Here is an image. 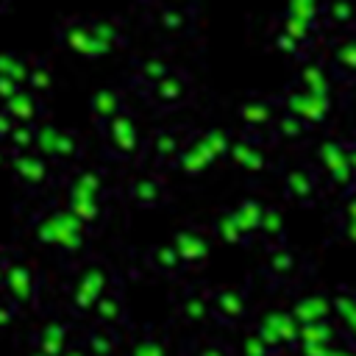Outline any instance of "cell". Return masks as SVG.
Here are the masks:
<instances>
[{
    "instance_id": "57",
    "label": "cell",
    "mask_w": 356,
    "mask_h": 356,
    "mask_svg": "<svg viewBox=\"0 0 356 356\" xmlns=\"http://www.w3.org/2000/svg\"><path fill=\"white\" fill-rule=\"evenodd\" d=\"M11 128H14V120L3 111V106H0V142H6V136L11 134Z\"/></svg>"
},
{
    "instance_id": "18",
    "label": "cell",
    "mask_w": 356,
    "mask_h": 356,
    "mask_svg": "<svg viewBox=\"0 0 356 356\" xmlns=\"http://www.w3.org/2000/svg\"><path fill=\"white\" fill-rule=\"evenodd\" d=\"M348 164H356V145L348 136H325L323 142L314 145L312 167L320 178H325Z\"/></svg>"
},
{
    "instance_id": "59",
    "label": "cell",
    "mask_w": 356,
    "mask_h": 356,
    "mask_svg": "<svg viewBox=\"0 0 356 356\" xmlns=\"http://www.w3.org/2000/svg\"><path fill=\"white\" fill-rule=\"evenodd\" d=\"M58 356H89V350H86L83 345H67Z\"/></svg>"
},
{
    "instance_id": "49",
    "label": "cell",
    "mask_w": 356,
    "mask_h": 356,
    "mask_svg": "<svg viewBox=\"0 0 356 356\" xmlns=\"http://www.w3.org/2000/svg\"><path fill=\"white\" fill-rule=\"evenodd\" d=\"M33 134H36V122H14L11 134L6 136L8 150H31L33 147Z\"/></svg>"
},
{
    "instance_id": "25",
    "label": "cell",
    "mask_w": 356,
    "mask_h": 356,
    "mask_svg": "<svg viewBox=\"0 0 356 356\" xmlns=\"http://www.w3.org/2000/svg\"><path fill=\"white\" fill-rule=\"evenodd\" d=\"M211 164H214V156L203 147V142L197 139V134L189 131V139L184 142V147H181V153L175 156V161H172L170 170H178V172L186 175V178H197V175H203Z\"/></svg>"
},
{
    "instance_id": "12",
    "label": "cell",
    "mask_w": 356,
    "mask_h": 356,
    "mask_svg": "<svg viewBox=\"0 0 356 356\" xmlns=\"http://www.w3.org/2000/svg\"><path fill=\"white\" fill-rule=\"evenodd\" d=\"M186 139H189V128H184V125L159 128V131H153V134L145 139L142 156H150L153 170H170Z\"/></svg>"
},
{
    "instance_id": "35",
    "label": "cell",
    "mask_w": 356,
    "mask_h": 356,
    "mask_svg": "<svg viewBox=\"0 0 356 356\" xmlns=\"http://www.w3.org/2000/svg\"><path fill=\"white\" fill-rule=\"evenodd\" d=\"M145 267L150 273H156V275H164V278H175L184 270V264H181V259H178V253H175V248L170 242L153 245L145 253Z\"/></svg>"
},
{
    "instance_id": "54",
    "label": "cell",
    "mask_w": 356,
    "mask_h": 356,
    "mask_svg": "<svg viewBox=\"0 0 356 356\" xmlns=\"http://www.w3.org/2000/svg\"><path fill=\"white\" fill-rule=\"evenodd\" d=\"M17 314H19V309H17L8 298L0 295V328H8V325L17 320Z\"/></svg>"
},
{
    "instance_id": "23",
    "label": "cell",
    "mask_w": 356,
    "mask_h": 356,
    "mask_svg": "<svg viewBox=\"0 0 356 356\" xmlns=\"http://www.w3.org/2000/svg\"><path fill=\"white\" fill-rule=\"evenodd\" d=\"M89 25H92L97 42L108 50V56L120 53V50H128V44H131V25L122 17H114V14L89 17Z\"/></svg>"
},
{
    "instance_id": "58",
    "label": "cell",
    "mask_w": 356,
    "mask_h": 356,
    "mask_svg": "<svg viewBox=\"0 0 356 356\" xmlns=\"http://www.w3.org/2000/svg\"><path fill=\"white\" fill-rule=\"evenodd\" d=\"M11 261H14V250H8V248L0 245V284H3V275H6V270H8Z\"/></svg>"
},
{
    "instance_id": "56",
    "label": "cell",
    "mask_w": 356,
    "mask_h": 356,
    "mask_svg": "<svg viewBox=\"0 0 356 356\" xmlns=\"http://www.w3.org/2000/svg\"><path fill=\"white\" fill-rule=\"evenodd\" d=\"M328 356H353V345H350L348 339H345V342H339V339H337V342L331 345Z\"/></svg>"
},
{
    "instance_id": "52",
    "label": "cell",
    "mask_w": 356,
    "mask_h": 356,
    "mask_svg": "<svg viewBox=\"0 0 356 356\" xmlns=\"http://www.w3.org/2000/svg\"><path fill=\"white\" fill-rule=\"evenodd\" d=\"M239 356H273V353L264 348V342L253 331H248L242 337V342H239Z\"/></svg>"
},
{
    "instance_id": "63",
    "label": "cell",
    "mask_w": 356,
    "mask_h": 356,
    "mask_svg": "<svg viewBox=\"0 0 356 356\" xmlns=\"http://www.w3.org/2000/svg\"><path fill=\"white\" fill-rule=\"evenodd\" d=\"M184 3H189V6H197V3H200V0H184Z\"/></svg>"
},
{
    "instance_id": "60",
    "label": "cell",
    "mask_w": 356,
    "mask_h": 356,
    "mask_svg": "<svg viewBox=\"0 0 356 356\" xmlns=\"http://www.w3.org/2000/svg\"><path fill=\"white\" fill-rule=\"evenodd\" d=\"M136 3H139V8H145V11H147V8H153V6H156V3H161V0H136Z\"/></svg>"
},
{
    "instance_id": "39",
    "label": "cell",
    "mask_w": 356,
    "mask_h": 356,
    "mask_svg": "<svg viewBox=\"0 0 356 356\" xmlns=\"http://www.w3.org/2000/svg\"><path fill=\"white\" fill-rule=\"evenodd\" d=\"M261 320L278 334L284 350H292V348L298 345V323H295V317H292L286 309H267V312L261 314Z\"/></svg>"
},
{
    "instance_id": "22",
    "label": "cell",
    "mask_w": 356,
    "mask_h": 356,
    "mask_svg": "<svg viewBox=\"0 0 356 356\" xmlns=\"http://www.w3.org/2000/svg\"><path fill=\"white\" fill-rule=\"evenodd\" d=\"M61 184H70V186H78L95 197H103V200H111V181H108V172L95 167V164H75L70 170H64V178Z\"/></svg>"
},
{
    "instance_id": "20",
    "label": "cell",
    "mask_w": 356,
    "mask_h": 356,
    "mask_svg": "<svg viewBox=\"0 0 356 356\" xmlns=\"http://www.w3.org/2000/svg\"><path fill=\"white\" fill-rule=\"evenodd\" d=\"M122 195L136 209H161L170 200L167 186L156 175H131V178H125Z\"/></svg>"
},
{
    "instance_id": "43",
    "label": "cell",
    "mask_w": 356,
    "mask_h": 356,
    "mask_svg": "<svg viewBox=\"0 0 356 356\" xmlns=\"http://www.w3.org/2000/svg\"><path fill=\"white\" fill-rule=\"evenodd\" d=\"M211 234H214V239H220L222 245H250L248 236L239 231V225H236V220L231 217L228 209L220 211V214L214 217V222H211Z\"/></svg>"
},
{
    "instance_id": "38",
    "label": "cell",
    "mask_w": 356,
    "mask_h": 356,
    "mask_svg": "<svg viewBox=\"0 0 356 356\" xmlns=\"http://www.w3.org/2000/svg\"><path fill=\"white\" fill-rule=\"evenodd\" d=\"M259 239H264V248L270 245H284L286 242V225H284V211L273 203H267L261 209V220H259Z\"/></svg>"
},
{
    "instance_id": "46",
    "label": "cell",
    "mask_w": 356,
    "mask_h": 356,
    "mask_svg": "<svg viewBox=\"0 0 356 356\" xmlns=\"http://www.w3.org/2000/svg\"><path fill=\"white\" fill-rule=\"evenodd\" d=\"M58 125L56 122H50V120H39L36 122V134H33V153L36 156H42V159H47L50 161V156H53V147H56V139H58Z\"/></svg>"
},
{
    "instance_id": "64",
    "label": "cell",
    "mask_w": 356,
    "mask_h": 356,
    "mask_svg": "<svg viewBox=\"0 0 356 356\" xmlns=\"http://www.w3.org/2000/svg\"><path fill=\"white\" fill-rule=\"evenodd\" d=\"M28 356H42V353H36V350H31V353H28Z\"/></svg>"
},
{
    "instance_id": "26",
    "label": "cell",
    "mask_w": 356,
    "mask_h": 356,
    "mask_svg": "<svg viewBox=\"0 0 356 356\" xmlns=\"http://www.w3.org/2000/svg\"><path fill=\"white\" fill-rule=\"evenodd\" d=\"M3 111L14 120V122H39L44 120V97H39L36 92L19 86L6 103H3Z\"/></svg>"
},
{
    "instance_id": "40",
    "label": "cell",
    "mask_w": 356,
    "mask_h": 356,
    "mask_svg": "<svg viewBox=\"0 0 356 356\" xmlns=\"http://www.w3.org/2000/svg\"><path fill=\"white\" fill-rule=\"evenodd\" d=\"M267 47L270 50H275V53H281V56H286L289 61H295V64H300V61H306V58H312V53L306 50V47H300L292 36H286L281 28H275L273 22L267 25Z\"/></svg>"
},
{
    "instance_id": "28",
    "label": "cell",
    "mask_w": 356,
    "mask_h": 356,
    "mask_svg": "<svg viewBox=\"0 0 356 356\" xmlns=\"http://www.w3.org/2000/svg\"><path fill=\"white\" fill-rule=\"evenodd\" d=\"M175 314L181 323L186 325H206L211 320V309H209V295L197 286H186L178 300H175Z\"/></svg>"
},
{
    "instance_id": "45",
    "label": "cell",
    "mask_w": 356,
    "mask_h": 356,
    "mask_svg": "<svg viewBox=\"0 0 356 356\" xmlns=\"http://www.w3.org/2000/svg\"><path fill=\"white\" fill-rule=\"evenodd\" d=\"M125 356H170V350H167L161 337H156L153 331H142L131 339Z\"/></svg>"
},
{
    "instance_id": "3",
    "label": "cell",
    "mask_w": 356,
    "mask_h": 356,
    "mask_svg": "<svg viewBox=\"0 0 356 356\" xmlns=\"http://www.w3.org/2000/svg\"><path fill=\"white\" fill-rule=\"evenodd\" d=\"M53 36H56V44L83 61H100L108 56V50L97 42L92 25H89V17H61L56 19L53 25Z\"/></svg>"
},
{
    "instance_id": "37",
    "label": "cell",
    "mask_w": 356,
    "mask_h": 356,
    "mask_svg": "<svg viewBox=\"0 0 356 356\" xmlns=\"http://www.w3.org/2000/svg\"><path fill=\"white\" fill-rule=\"evenodd\" d=\"M261 209H264V203H261V200H256V197H239V203L228 209V211H231V217L236 220L239 231L248 236V242H253V239L259 236Z\"/></svg>"
},
{
    "instance_id": "34",
    "label": "cell",
    "mask_w": 356,
    "mask_h": 356,
    "mask_svg": "<svg viewBox=\"0 0 356 356\" xmlns=\"http://www.w3.org/2000/svg\"><path fill=\"white\" fill-rule=\"evenodd\" d=\"M312 136V128L303 125L298 117H292L289 111H278L273 125H270V139L273 142H286V145H298V142H306Z\"/></svg>"
},
{
    "instance_id": "47",
    "label": "cell",
    "mask_w": 356,
    "mask_h": 356,
    "mask_svg": "<svg viewBox=\"0 0 356 356\" xmlns=\"http://www.w3.org/2000/svg\"><path fill=\"white\" fill-rule=\"evenodd\" d=\"M337 325L331 320H317V323H303L298 325V342H337Z\"/></svg>"
},
{
    "instance_id": "33",
    "label": "cell",
    "mask_w": 356,
    "mask_h": 356,
    "mask_svg": "<svg viewBox=\"0 0 356 356\" xmlns=\"http://www.w3.org/2000/svg\"><path fill=\"white\" fill-rule=\"evenodd\" d=\"M353 22H356V0H325V6H323V31L325 33L353 31Z\"/></svg>"
},
{
    "instance_id": "6",
    "label": "cell",
    "mask_w": 356,
    "mask_h": 356,
    "mask_svg": "<svg viewBox=\"0 0 356 356\" xmlns=\"http://www.w3.org/2000/svg\"><path fill=\"white\" fill-rule=\"evenodd\" d=\"M147 19L164 39H189L197 28V6L181 0H161L147 8Z\"/></svg>"
},
{
    "instance_id": "30",
    "label": "cell",
    "mask_w": 356,
    "mask_h": 356,
    "mask_svg": "<svg viewBox=\"0 0 356 356\" xmlns=\"http://www.w3.org/2000/svg\"><path fill=\"white\" fill-rule=\"evenodd\" d=\"M83 153H86V142H83V136H81L78 131H72V128H61L50 161L58 164L61 170H70V167H75V164L83 161Z\"/></svg>"
},
{
    "instance_id": "48",
    "label": "cell",
    "mask_w": 356,
    "mask_h": 356,
    "mask_svg": "<svg viewBox=\"0 0 356 356\" xmlns=\"http://www.w3.org/2000/svg\"><path fill=\"white\" fill-rule=\"evenodd\" d=\"M323 6L325 0H284V11L292 17H300L312 25L323 28Z\"/></svg>"
},
{
    "instance_id": "42",
    "label": "cell",
    "mask_w": 356,
    "mask_h": 356,
    "mask_svg": "<svg viewBox=\"0 0 356 356\" xmlns=\"http://www.w3.org/2000/svg\"><path fill=\"white\" fill-rule=\"evenodd\" d=\"M28 64H31V53L0 50V75H3V78H11V81L19 83V86H25Z\"/></svg>"
},
{
    "instance_id": "19",
    "label": "cell",
    "mask_w": 356,
    "mask_h": 356,
    "mask_svg": "<svg viewBox=\"0 0 356 356\" xmlns=\"http://www.w3.org/2000/svg\"><path fill=\"white\" fill-rule=\"evenodd\" d=\"M172 248H175V253H178V259H181V264L184 267H200V264H206V259H209V253H211V239H209V234L203 231V228H197V225H184V228H178L175 234H172V242H170Z\"/></svg>"
},
{
    "instance_id": "51",
    "label": "cell",
    "mask_w": 356,
    "mask_h": 356,
    "mask_svg": "<svg viewBox=\"0 0 356 356\" xmlns=\"http://www.w3.org/2000/svg\"><path fill=\"white\" fill-rule=\"evenodd\" d=\"M250 331H253V334H256V337L264 342V348H267L273 356H281V353H286V350H284V345H281V339H278V334H275V331H273V328H270V325H267L261 317L253 323V328H250Z\"/></svg>"
},
{
    "instance_id": "32",
    "label": "cell",
    "mask_w": 356,
    "mask_h": 356,
    "mask_svg": "<svg viewBox=\"0 0 356 356\" xmlns=\"http://www.w3.org/2000/svg\"><path fill=\"white\" fill-rule=\"evenodd\" d=\"M128 106H125V92H120V89H111V86H106V89H97L92 97H89V114H92V122L100 128L103 122H108L114 114H120V111H125Z\"/></svg>"
},
{
    "instance_id": "24",
    "label": "cell",
    "mask_w": 356,
    "mask_h": 356,
    "mask_svg": "<svg viewBox=\"0 0 356 356\" xmlns=\"http://www.w3.org/2000/svg\"><path fill=\"white\" fill-rule=\"evenodd\" d=\"M298 67H300V70H298L292 86H298V89H303V92H312V95H328V97H334L337 81H334V75H331V70L325 67L323 58L312 56V58L300 61Z\"/></svg>"
},
{
    "instance_id": "27",
    "label": "cell",
    "mask_w": 356,
    "mask_h": 356,
    "mask_svg": "<svg viewBox=\"0 0 356 356\" xmlns=\"http://www.w3.org/2000/svg\"><path fill=\"white\" fill-rule=\"evenodd\" d=\"M286 312L295 317L298 325L303 323H317V320H331V298L323 292H303L292 298Z\"/></svg>"
},
{
    "instance_id": "21",
    "label": "cell",
    "mask_w": 356,
    "mask_h": 356,
    "mask_svg": "<svg viewBox=\"0 0 356 356\" xmlns=\"http://www.w3.org/2000/svg\"><path fill=\"white\" fill-rule=\"evenodd\" d=\"M175 64L164 56V53H142L134 58L131 64V72H128V81L136 86L139 95H145L156 81H161Z\"/></svg>"
},
{
    "instance_id": "2",
    "label": "cell",
    "mask_w": 356,
    "mask_h": 356,
    "mask_svg": "<svg viewBox=\"0 0 356 356\" xmlns=\"http://www.w3.org/2000/svg\"><path fill=\"white\" fill-rule=\"evenodd\" d=\"M114 267L103 259H86L81 264V270L75 273L72 284H70V292H67V306L72 314H89L95 300L114 286Z\"/></svg>"
},
{
    "instance_id": "1",
    "label": "cell",
    "mask_w": 356,
    "mask_h": 356,
    "mask_svg": "<svg viewBox=\"0 0 356 356\" xmlns=\"http://www.w3.org/2000/svg\"><path fill=\"white\" fill-rule=\"evenodd\" d=\"M28 234L36 245L61 253L64 259H81L89 250V239L95 236L75 214H70L64 209L61 200L56 203H42L39 209H33L25 220Z\"/></svg>"
},
{
    "instance_id": "44",
    "label": "cell",
    "mask_w": 356,
    "mask_h": 356,
    "mask_svg": "<svg viewBox=\"0 0 356 356\" xmlns=\"http://www.w3.org/2000/svg\"><path fill=\"white\" fill-rule=\"evenodd\" d=\"M197 134V139L203 142V147L214 156V161H222L225 159V153H228V145H231V134L225 131V128H220V125H211V128H203V131H195Z\"/></svg>"
},
{
    "instance_id": "41",
    "label": "cell",
    "mask_w": 356,
    "mask_h": 356,
    "mask_svg": "<svg viewBox=\"0 0 356 356\" xmlns=\"http://www.w3.org/2000/svg\"><path fill=\"white\" fill-rule=\"evenodd\" d=\"M25 89L36 92L39 97H44L53 89V67L44 56H31L28 75H25Z\"/></svg>"
},
{
    "instance_id": "8",
    "label": "cell",
    "mask_w": 356,
    "mask_h": 356,
    "mask_svg": "<svg viewBox=\"0 0 356 356\" xmlns=\"http://www.w3.org/2000/svg\"><path fill=\"white\" fill-rule=\"evenodd\" d=\"M195 95V81L186 70L181 67H172L161 81H156L147 92H145V100L159 108V111H175L181 106H186Z\"/></svg>"
},
{
    "instance_id": "10",
    "label": "cell",
    "mask_w": 356,
    "mask_h": 356,
    "mask_svg": "<svg viewBox=\"0 0 356 356\" xmlns=\"http://www.w3.org/2000/svg\"><path fill=\"white\" fill-rule=\"evenodd\" d=\"M281 111L275 97H264V95H250L236 106V117L245 128V136L259 139L264 145H270V125L275 120V114Z\"/></svg>"
},
{
    "instance_id": "50",
    "label": "cell",
    "mask_w": 356,
    "mask_h": 356,
    "mask_svg": "<svg viewBox=\"0 0 356 356\" xmlns=\"http://www.w3.org/2000/svg\"><path fill=\"white\" fill-rule=\"evenodd\" d=\"M36 334H42V337H50V339H56V342L70 345L72 323H70V320H64V317H47V320L39 325V331H36Z\"/></svg>"
},
{
    "instance_id": "36",
    "label": "cell",
    "mask_w": 356,
    "mask_h": 356,
    "mask_svg": "<svg viewBox=\"0 0 356 356\" xmlns=\"http://www.w3.org/2000/svg\"><path fill=\"white\" fill-rule=\"evenodd\" d=\"M83 348L89 350V356H117L120 353V331L95 323L83 337Z\"/></svg>"
},
{
    "instance_id": "5",
    "label": "cell",
    "mask_w": 356,
    "mask_h": 356,
    "mask_svg": "<svg viewBox=\"0 0 356 356\" xmlns=\"http://www.w3.org/2000/svg\"><path fill=\"white\" fill-rule=\"evenodd\" d=\"M100 134L106 139V150L117 159V161H136L145 150V139L136 128L134 114L125 108L120 114H114L108 122L100 125Z\"/></svg>"
},
{
    "instance_id": "61",
    "label": "cell",
    "mask_w": 356,
    "mask_h": 356,
    "mask_svg": "<svg viewBox=\"0 0 356 356\" xmlns=\"http://www.w3.org/2000/svg\"><path fill=\"white\" fill-rule=\"evenodd\" d=\"M8 161V147H3V142H0V167Z\"/></svg>"
},
{
    "instance_id": "17",
    "label": "cell",
    "mask_w": 356,
    "mask_h": 356,
    "mask_svg": "<svg viewBox=\"0 0 356 356\" xmlns=\"http://www.w3.org/2000/svg\"><path fill=\"white\" fill-rule=\"evenodd\" d=\"M306 270V261L300 256V250H295L289 242L284 245H270L267 248V256H264V275L278 284V286H286V284H295Z\"/></svg>"
},
{
    "instance_id": "16",
    "label": "cell",
    "mask_w": 356,
    "mask_h": 356,
    "mask_svg": "<svg viewBox=\"0 0 356 356\" xmlns=\"http://www.w3.org/2000/svg\"><path fill=\"white\" fill-rule=\"evenodd\" d=\"M281 189H284V197L298 206H314L323 197V184L312 164H295L284 170Z\"/></svg>"
},
{
    "instance_id": "9",
    "label": "cell",
    "mask_w": 356,
    "mask_h": 356,
    "mask_svg": "<svg viewBox=\"0 0 356 356\" xmlns=\"http://www.w3.org/2000/svg\"><path fill=\"white\" fill-rule=\"evenodd\" d=\"M39 273L31 261H22L14 256V261L8 264L6 275H3V284H0V295L8 298L17 309H25V306H33L36 298H39Z\"/></svg>"
},
{
    "instance_id": "11",
    "label": "cell",
    "mask_w": 356,
    "mask_h": 356,
    "mask_svg": "<svg viewBox=\"0 0 356 356\" xmlns=\"http://www.w3.org/2000/svg\"><path fill=\"white\" fill-rule=\"evenodd\" d=\"M61 189H64V197H61L64 209L70 214H75L92 234H97L108 222V211H111L108 200L95 197V195H89V192H83L78 186H70V184H61Z\"/></svg>"
},
{
    "instance_id": "15",
    "label": "cell",
    "mask_w": 356,
    "mask_h": 356,
    "mask_svg": "<svg viewBox=\"0 0 356 356\" xmlns=\"http://www.w3.org/2000/svg\"><path fill=\"white\" fill-rule=\"evenodd\" d=\"M8 167L17 178V184L28 192H42L50 186V161L36 156L33 150H8Z\"/></svg>"
},
{
    "instance_id": "7",
    "label": "cell",
    "mask_w": 356,
    "mask_h": 356,
    "mask_svg": "<svg viewBox=\"0 0 356 356\" xmlns=\"http://www.w3.org/2000/svg\"><path fill=\"white\" fill-rule=\"evenodd\" d=\"M320 50H323V61L331 70L334 81L342 86H350L356 78V36H353V31L325 33V42Z\"/></svg>"
},
{
    "instance_id": "14",
    "label": "cell",
    "mask_w": 356,
    "mask_h": 356,
    "mask_svg": "<svg viewBox=\"0 0 356 356\" xmlns=\"http://www.w3.org/2000/svg\"><path fill=\"white\" fill-rule=\"evenodd\" d=\"M225 161H231L236 170L259 178V175H267L273 172V161L267 156V145L259 142V139H250V136H234L231 145H228V153H225Z\"/></svg>"
},
{
    "instance_id": "13",
    "label": "cell",
    "mask_w": 356,
    "mask_h": 356,
    "mask_svg": "<svg viewBox=\"0 0 356 356\" xmlns=\"http://www.w3.org/2000/svg\"><path fill=\"white\" fill-rule=\"evenodd\" d=\"M209 295V309H211V320H217L220 325L236 328L248 320V295L239 286H211L206 289Z\"/></svg>"
},
{
    "instance_id": "31",
    "label": "cell",
    "mask_w": 356,
    "mask_h": 356,
    "mask_svg": "<svg viewBox=\"0 0 356 356\" xmlns=\"http://www.w3.org/2000/svg\"><path fill=\"white\" fill-rule=\"evenodd\" d=\"M331 323L345 339H350V331L356 325V295L350 286H337V292L331 295Z\"/></svg>"
},
{
    "instance_id": "55",
    "label": "cell",
    "mask_w": 356,
    "mask_h": 356,
    "mask_svg": "<svg viewBox=\"0 0 356 356\" xmlns=\"http://www.w3.org/2000/svg\"><path fill=\"white\" fill-rule=\"evenodd\" d=\"M17 89H19V83H14L11 78H3V75H0V106H3Z\"/></svg>"
},
{
    "instance_id": "62",
    "label": "cell",
    "mask_w": 356,
    "mask_h": 356,
    "mask_svg": "<svg viewBox=\"0 0 356 356\" xmlns=\"http://www.w3.org/2000/svg\"><path fill=\"white\" fill-rule=\"evenodd\" d=\"M8 6H11V0H0V14L8 11Z\"/></svg>"
},
{
    "instance_id": "4",
    "label": "cell",
    "mask_w": 356,
    "mask_h": 356,
    "mask_svg": "<svg viewBox=\"0 0 356 356\" xmlns=\"http://www.w3.org/2000/svg\"><path fill=\"white\" fill-rule=\"evenodd\" d=\"M275 100H278V106L284 111H289L292 117H298L312 131L328 125V120L334 114V97H328V95H312V92H303L298 86H286Z\"/></svg>"
},
{
    "instance_id": "53",
    "label": "cell",
    "mask_w": 356,
    "mask_h": 356,
    "mask_svg": "<svg viewBox=\"0 0 356 356\" xmlns=\"http://www.w3.org/2000/svg\"><path fill=\"white\" fill-rule=\"evenodd\" d=\"M189 356H234V353H231V348H228L225 342H220V339H206V342H197Z\"/></svg>"
},
{
    "instance_id": "29",
    "label": "cell",
    "mask_w": 356,
    "mask_h": 356,
    "mask_svg": "<svg viewBox=\"0 0 356 356\" xmlns=\"http://www.w3.org/2000/svg\"><path fill=\"white\" fill-rule=\"evenodd\" d=\"M92 314H95V320H97L100 325H108V328H117V331L128 325V306H125V300H122V295H120L117 286L106 289V292L95 300Z\"/></svg>"
}]
</instances>
